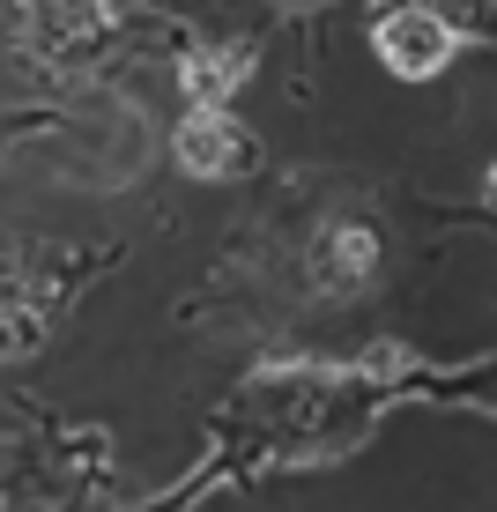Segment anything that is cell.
Masks as SVG:
<instances>
[{
  "instance_id": "6da1fadb",
  "label": "cell",
  "mask_w": 497,
  "mask_h": 512,
  "mask_svg": "<svg viewBox=\"0 0 497 512\" xmlns=\"http://www.w3.org/2000/svg\"><path fill=\"white\" fill-rule=\"evenodd\" d=\"M371 45H379V60L394 67L401 82H431V75H446V67H453L460 30L438 23L431 8H416V0H401V8L386 15L379 30H371Z\"/></svg>"
},
{
  "instance_id": "7a4b0ae2",
  "label": "cell",
  "mask_w": 497,
  "mask_h": 512,
  "mask_svg": "<svg viewBox=\"0 0 497 512\" xmlns=\"http://www.w3.org/2000/svg\"><path fill=\"white\" fill-rule=\"evenodd\" d=\"M171 149H179V164L193 171V179H245V171L260 164V141L245 134L223 104H193Z\"/></svg>"
},
{
  "instance_id": "3957f363",
  "label": "cell",
  "mask_w": 497,
  "mask_h": 512,
  "mask_svg": "<svg viewBox=\"0 0 497 512\" xmlns=\"http://www.w3.org/2000/svg\"><path fill=\"white\" fill-rule=\"evenodd\" d=\"M371 268H379V231H364V223H327L319 231L312 275L327 290H357V282H371Z\"/></svg>"
},
{
  "instance_id": "277c9868",
  "label": "cell",
  "mask_w": 497,
  "mask_h": 512,
  "mask_svg": "<svg viewBox=\"0 0 497 512\" xmlns=\"http://www.w3.org/2000/svg\"><path fill=\"white\" fill-rule=\"evenodd\" d=\"M245 75H253V45H201V52H186V67H179L193 104H230V90H238Z\"/></svg>"
},
{
  "instance_id": "5b68a950",
  "label": "cell",
  "mask_w": 497,
  "mask_h": 512,
  "mask_svg": "<svg viewBox=\"0 0 497 512\" xmlns=\"http://www.w3.org/2000/svg\"><path fill=\"white\" fill-rule=\"evenodd\" d=\"M416 8H431L438 23L460 30V38H483V30H490V0H416Z\"/></svg>"
}]
</instances>
